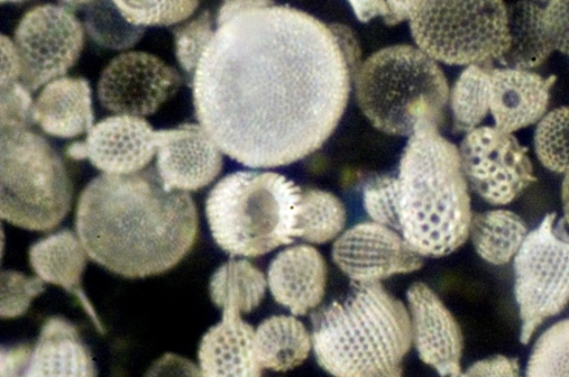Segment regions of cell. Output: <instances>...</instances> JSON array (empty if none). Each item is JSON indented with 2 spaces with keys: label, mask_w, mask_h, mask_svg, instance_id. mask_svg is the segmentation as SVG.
I'll return each instance as SVG.
<instances>
[{
  "label": "cell",
  "mask_w": 569,
  "mask_h": 377,
  "mask_svg": "<svg viewBox=\"0 0 569 377\" xmlns=\"http://www.w3.org/2000/svg\"><path fill=\"white\" fill-rule=\"evenodd\" d=\"M361 54L346 26L273 0H224L188 72L198 122L246 167L305 160L341 122Z\"/></svg>",
  "instance_id": "6da1fadb"
},
{
  "label": "cell",
  "mask_w": 569,
  "mask_h": 377,
  "mask_svg": "<svg viewBox=\"0 0 569 377\" xmlns=\"http://www.w3.org/2000/svg\"><path fill=\"white\" fill-rule=\"evenodd\" d=\"M76 223L90 259L128 279L172 269L192 249L199 230L189 193L167 190L153 167L91 181L81 192Z\"/></svg>",
  "instance_id": "7a4b0ae2"
},
{
  "label": "cell",
  "mask_w": 569,
  "mask_h": 377,
  "mask_svg": "<svg viewBox=\"0 0 569 377\" xmlns=\"http://www.w3.org/2000/svg\"><path fill=\"white\" fill-rule=\"evenodd\" d=\"M397 232L418 254H452L470 236L471 197L460 150L421 123L403 150L397 177Z\"/></svg>",
  "instance_id": "3957f363"
},
{
  "label": "cell",
  "mask_w": 569,
  "mask_h": 377,
  "mask_svg": "<svg viewBox=\"0 0 569 377\" xmlns=\"http://www.w3.org/2000/svg\"><path fill=\"white\" fill-rule=\"evenodd\" d=\"M321 369L338 377H397L412 345L411 317L380 282H352L350 293L311 315Z\"/></svg>",
  "instance_id": "277c9868"
},
{
  "label": "cell",
  "mask_w": 569,
  "mask_h": 377,
  "mask_svg": "<svg viewBox=\"0 0 569 377\" xmlns=\"http://www.w3.org/2000/svg\"><path fill=\"white\" fill-rule=\"evenodd\" d=\"M301 188L273 172L238 171L210 191L206 213L229 255L259 257L298 238Z\"/></svg>",
  "instance_id": "5b68a950"
},
{
  "label": "cell",
  "mask_w": 569,
  "mask_h": 377,
  "mask_svg": "<svg viewBox=\"0 0 569 377\" xmlns=\"http://www.w3.org/2000/svg\"><path fill=\"white\" fill-rule=\"evenodd\" d=\"M353 82L365 116L390 135L410 136L421 123L439 128L451 95L437 61L407 44L371 54Z\"/></svg>",
  "instance_id": "8992f818"
},
{
  "label": "cell",
  "mask_w": 569,
  "mask_h": 377,
  "mask_svg": "<svg viewBox=\"0 0 569 377\" xmlns=\"http://www.w3.org/2000/svg\"><path fill=\"white\" fill-rule=\"evenodd\" d=\"M72 185L51 144L30 128H2L0 217L30 232H50L71 208Z\"/></svg>",
  "instance_id": "52a82bcc"
},
{
  "label": "cell",
  "mask_w": 569,
  "mask_h": 377,
  "mask_svg": "<svg viewBox=\"0 0 569 377\" xmlns=\"http://www.w3.org/2000/svg\"><path fill=\"white\" fill-rule=\"evenodd\" d=\"M408 21L418 48L446 64L493 68L508 48L503 0H412Z\"/></svg>",
  "instance_id": "ba28073f"
},
{
  "label": "cell",
  "mask_w": 569,
  "mask_h": 377,
  "mask_svg": "<svg viewBox=\"0 0 569 377\" xmlns=\"http://www.w3.org/2000/svg\"><path fill=\"white\" fill-rule=\"evenodd\" d=\"M516 298L521 318L520 342L569 305V226L549 214L530 232L513 257Z\"/></svg>",
  "instance_id": "9c48e42d"
},
{
  "label": "cell",
  "mask_w": 569,
  "mask_h": 377,
  "mask_svg": "<svg viewBox=\"0 0 569 377\" xmlns=\"http://www.w3.org/2000/svg\"><path fill=\"white\" fill-rule=\"evenodd\" d=\"M21 82L32 91L66 73L84 45V27L67 7L44 4L27 12L14 32Z\"/></svg>",
  "instance_id": "30bf717a"
},
{
  "label": "cell",
  "mask_w": 569,
  "mask_h": 377,
  "mask_svg": "<svg viewBox=\"0 0 569 377\" xmlns=\"http://www.w3.org/2000/svg\"><path fill=\"white\" fill-rule=\"evenodd\" d=\"M460 154L468 186L491 205L511 204L537 181L526 146L497 126L467 133Z\"/></svg>",
  "instance_id": "8fae6325"
},
{
  "label": "cell",
  "mask_w": 569,
  "mask_h": 377,
  "mask_svg": "<svg viewBox=\"0 0 569 377\" xmlns=\"http://www.w3.org/2000/svg\"><path fill=\"white\" fill-rule=\"evenodd\" d=\"M181 77L161 59L124 52L108 63L98 82L100 104L116 114L147 116L177 94Z\"/></svg>",
  "instance_id": "7c38bea8"
},
{
  "label": "cell",
  "mask_w": 569,
  "mask_h": 377,
  "mask_svg": "<svg viewBox=\"0 0 569 377\" xmlns=\"http://www.w3.org/2000/svg\"><path fill=\"white\" fill-rule=\"evenodd\" d=\"M333 261L348 278L376 283L423 266V256L397 230L379 223L358 224L337 238Z\"/></svg>",
  "instance_id": "4fadbf2b"
},
{
  "label": "cell",
  "mask_w": 569,
  "mask_h": 377,
  "mask_svg": "<svg viewBox=\"0 0 569 377\" xmlns=\"http://www.w3.org/2000/svg\"><path fill=\"white\" fill-rule=\"evenodd\" d=\"M158 149L159 131L142 116L119 114L91 128L87 140L70 144L67 154L71 160H89L107 174H132L146 170Z\"/></svg>",
  "instance_id": "5bb4252c"
},
{
  "label": "cell",
  "mask_w": 569,
  "mask_h": 377,
  "mask_svg": "<svg viewBox=\"0 0 569 377\" xmlns=\"http://www.w3.org/2000/svg\"><path fill=\"white\" fill-rule=\"evenodd\" d=\"M222 150L200 124L159 131L158 172L169 191L194 192L210 185L223 167Z\"/></svg>",
  "instance_id": "9a60e30c"
},
{
  "label": "cell",
  "mask_w": 569,
  "mask_h": 377,
  "mask_svg": "<svg viewBox=\"0 0 569 377\" xmlns=\"http://www.w3.org/2000/svg\"><path fill=\"white\" fill-rule=\"evenodd\" d=\"M408 302L420 360L440 376H461L463 337L451 312L423 283L411 285Z\"/></svg>",
  "instance_id": "2e32d148"
},
{
  "label": "cell",
  "mask_w": 569,
  "mask_h": 377,
  "mask_svg": "<svg viewBox=\"0 0 569 377\" xmlns=\"http://www.w3.org/2000/svg\"><path fill=\"white\" fill-rule=\"evenodd\" d=\"M556 77L529 70L490 68V112L495 126L513 133L537 124L547 114Z\"/></svg>",
  "instance_id": "e0dca14e"
},
{
  "label": "cell",
  "mask_w": 569,
  "mask_h": 377,
  "mask_svg": "<svg viewBox=\"0 0 569 377\" xmlns=\"http://www.w3.org/2000/svg\"><path fill=\"white\" fill-rule=\"evenodd\" d=\"M268 283L274 300L293 316H306L325 298L327 266L323 256L309 245H297L272 261Z\"/></svg>",
  "instance_id": "ac0fdd59"
},
{
  "label": "cell",
  "mask_w": 569,
  "mask_h": 377,
  "mask_svg": "<svg viewBox=\"0 0 569 377\" xmlns=\"http://www.w3.org/2000/svg\"><path fill=\"white\" fill-rule=\"evenodd\" d=\"M198 357L207 377H256L263 370L254 353V329L233 310L224 309L222 322L208 330Z\"/></svg>",
  "instance_id": "d6986e66"
},
{
  "label": "cell",
  "mask_w": 569,
  "mask_h": 377,
  "mask_svg": "<svg viewBox=\"0 0 569 377\" xmlns=\"http://www.w3.org/2000/svg\"><path fill=\"white\" fill-rule=\"evenodd\" d=\"M33 123L61 140H72L94 126L89 82L81 78H59L49 82L36 98Z\"/></svg>",
  "instance_id": "ffe728a7"
},
{
  "label": "cell",
  "mask_w": 569,
  "mask_h": 377,
  "mask_svg": "<svg viewBox=\"0 0 569 377\" xmlns=\"http://www.w3.org/2000/svg\"><path fill=\"white\" fill-rule=\"evenodd\" d=\"M87 255L79 236L70 230H62L31 246L30 264L37 277L44 283L60 285L71 296H76L99 333L106 334L102 322L99 320L93 305L81 287V277L87 268Z\"/></svg>",
  "instance_id": "44dd1931"
},
{
  "label": "cell",
  "mask_w": 569,
  "mask_h": 377,
  "mask_svg": "<svg viewBox=\"0 0 569 377\" xmlns=\"http://www.w3.org/2000/svg\"><path fill=\"white\" fill-rule=\"evenodd\" d=\"M97 375L93 357L81 342L77 327L60 317L46 320L39 342L32 348L26 376L93 377Z\"/></svg>",
  "instance_id": "7402d4cb"
},
{
  "label": "cell",
  "mask_w": 569,
  "mask_h": 377,
  "mask_svg": "<svg viewBox=\"0 0 569 377\" xmlns=\"http://www.w3.org/2000/svg\"><path fill=\"white\" fill-rule=\"evenodd\" d=\"M509 42L499 60L501 68L531 70L555 51L545 21V8L533 0H520L508 8Z\"/></svg>",
  "instance_id": "603a6c76"
},
{
  "label": "cell",
  "mask_w": 569,
  "mask_h": 377,
  "mask_svg": "<svg viewBox=\"0 0 569 377\" xmlns=\"http://www.w3.org/2000/svg\"><path fill=\"white\" fill-rule=\"evenodd\" d=\"M313 338L296 317L274 316L262 322L254 333V353L262 369L284 373L305 363Z\"/></svg>",
  "instance_id": "cb8c5ba5"
},
{
  "label": "cell",
  "mask_w": 569,
  "mask_h": 377,
  "mask_svg": "<svg viewBox=\"0 0 569 377\" xmlns=\"http://www.w3.org/2000/svg\"><path fill=\"white\" fill-rule=\"evenodd\" d=\"M522 218L508 210L486 211L472 216L470 236L477 254L493 265L510 263L528 236Z\"/></svg>",
  "instance_id": "d4e9b609"
},
{
  "label": "cell",
  "mask_w": 569,
  "mask_h": 377,
  "mask_svg": "<svg viewBox=\"0 0 569 377\" xmlns=\"http://www.w3.org/2000/svg\"><path fill=\"white\" fill-rule=\"evenodd\" d=\"M268 284L250 262L231 261L220 266L210 281V298L223 310L247 315L261 305Z\"/></svg>",
  "instance_id": "484cf974"
},
{
  "label": "cell",
  "mask_w": 569,
  "mask_h": 377,
  "mask_svg": "<svg viewBox=\"0 0 569 377\" xmlns=\"http://www.w3.org/2000/svg\"><path fill=\"white\" fill-rule=\"evenodd\" d=\"M346 221V207L332 193L301 190L298 238L311 244L332 242L343 232Z\"/></svg>",
  "instance_id": "4316f807"
},
{
  "label": "cell",
  "mask_w": 569,
  "mask_h": 377,
  "mask_svg": "<svg viewBox=\"0 0 569 377\" xmlns=\"http://www.w3.org/2000/svg\"><path fill=\"white\" fill-rule=\"evenodd\" d=\"M453 131L470 133L490 112V68L470 64L458 78L449 95Z\"/></svg>",
  "instance_id": "83f0119b"
},
{
  "label": "cell",
  "mask_w": 569,
  "mask_h": 377,
  "mask_svg": "<svg viewBox=\"0 0 569 377\" xmlns=\"http://www.w3.org/2000/svg\"><path fill=\"white\" fill-rule=\"evenodd\" d=\"M88 6L86 29L90 39L102 48L131 49L144 34V27L128 22L113 0H94Z\"/></svg>",
  "instance_id": "f1b7e54d"
},
{
  "label": "cell",
  "mask_w": 569,
  "mask_h": 377,
  "mask_svg": "<svg viewBox=\"0 0 569 377\" xmlns=\"http://www.w3.org/2000/svg\"><path fill=\"white\" fill-rule=\"evenodd\" d=\"M535 146L547 170L563 174L569 170V106L555 109L540 119Z\"/></svg>",
  "instance_id": "f546056e"
},
{
  "label": "cell",
  "mask_w": 569,
  "mask_h": 377,
  "mask_svg": "<svg viewBox=\"0 0 569 377\" xmlns=\"http://www.w3.org/2000/svg\"><path fill=\"white\" fill-rule=\"evenodd\" d=\"M128 22L139 27H169L189 20L200 0H113Z\"/></svg>",
  "instance_id": "4dcf8cb0"
},
{
  "label": "cell",
  "mask_w": 569,
  "mask_h": 377,
  "mask_svg": "<svg viewBox=\"0 0 569 377\" xmlns=\"http://www.w3.org/2000/svg\"><path fill=\"white\" fill-rule=\"evenodd\" d=\"M527 375L569 376V319L558 322L538 338L529 358Z\"/></svg>",
  "instance_id": "1f68e13d"
},
{
  "label": "cell",
  "mask_w": 569,
  "mask_h": 377,
  "mask_svg": "<svg viewBox=\"0 0 569 377\" xmlns=\"http://www.w3.org/2000/svg\"><path fill=\"white\" fill-rule=\"evenodd\" d=\"M363 206L375 223L397 230V177L378 176L367 181Z\"/></svg>",
  "instance_id": "d6a6232c"
},
{
  "label": "cell",
  "mask_w": 569,
  "mask_h": 377,
  "mask_svg": "<svg viewBox=\"0 0 569 377\" xmlns=\"http://www.w3.org/2000/svg\"><path fill=\"white\" fill-rule=\"evenodd\" d=\"M43 292V281L40 277L27 278L18 272H3L0 317L2 319L21 317L30 308L32 299Z\"/></svg>",
  "instance_id": "836d02e7"
},
{
  "label": "cell",
  "mask_w": 569,
  "mask_h": 377,
  "mask_svg": "<svg viewBox=\"0 0 569 377\" xmlns=\"http://www.w3.org/2000/svg\"><path fill=\"white\" fill-rule=\"evenodd\" d=\"M31 91L22 82L2 88V128H30L33 123Z\"/></svg>",
  "instance_id": "e575fe53"
},
{
  "label": "cell",
  "mask_w": 569,
  "mask_h": 377,
  "mask_svg": "<svg viewBox=\"0 0 569 377\" xmlns=\"http://www.w3.org/2000/svg\"><path fill=\"white\" fill-rule=\"evenodd\" d=\"M545 21L555 50L569 57V0H550L545 8Z\"/></svg>",
  "instance_id": "d590c367"
},
{
  "label": "cell",
  "mask_w": 569,
  "mask_h": 377,
  "mask_svg": "<svg viewBox=\"0 0 569 377\" xmlns=\"http://www.w3.org/2000/svg\"><path fill=\"white\" fill-rule=\"evenodd\" d=\"M520 375V363L517 358L498 355L473 364L462 376H505Z\"/></svg>",
  "instance_id": "8d00e7d4"
},
{
  "label": "cell",
  "mask_w": 569,
  "mask_h": 377,
  "mask_svg": "<svg viewBox=\"0 0 569 377\" xmlns=\"http://www.w3.org/2000/svg\"><path fill=\"white\" fill-rule=\"evenodd\" d=\"M31 356L32 348L29 345L2 348V376H26Z\"/></svg>",
  "instance_id": "74e56055"
},
{
  "label": "cell",
  "mask_w": 569,
  "mask_h": 377,
  "mask_svg": "<svg viewBox=\"0 0 569 377\" xmlns=\"http://www.w3.org/2000/svg\"><path fill=\"white\" fill-rule=\"evenodd\" d=\"M21 60L12 40L2 35V88L21 82Z\"/></svg>",
  "instance_id": "f35d334b"
},
{
  "label": "cell",
  "mask_w": 569,
  "mask_h": 377,
  "mask_svg": "<svg viewBox=\"0 0 569 377\" xmlns=\"http://www.w3.org/2000/svg\"><path fill=\"white\" fill-rule=\"evenodd\" d=\"M358 20L370 22L375 17L385 18L389 14L387 0H348Z\"/></svg>",
  "instance_id": "ab89813d"
},
{
  "label": "cell",
  "mask_w": 569,
  "mask_h": 377,
  "mask_svg": "<svg viewBox=\"0 0 569 377\" xmlns=\"http://www.w3.org/2000/svg\"><path fill=\"white\" fill-rule=\"evenodd\" d=\"M411 2L412 0H387L389 14L385 18V23L395 26L408 20Z\"/></svg>",
  "instance_id": "60d3db41"
},
{
  "label": "cell",
  "mask_w": 569,
  "mask_h": 377,
  "mask_svg": "<svg viewBox=\"0 0 569 377\" xmlns=\"http://www.w3.org/2000/svg\"><path fill=\"white\" fill-rule=\"evenodd\" d=\"M562 202H563L565 218L569 226V170L565 173V180H563V185H562Z\"/></svg>",
  "instance_id": "b9f144b4"
},
{
  "label": "cell",
  "mask_w": 569,
  "mask_h": 377,
  "mask_svg": "<svg viewBox=\"0 0 569 377\" xmlns=\"http://www.w3.org/2000/svg\"><path fill=\"white\" fill-rule=\"evenodd\" d=\"M91 2H94V0H60V3L70 8H79L90 4Z\"/></svg>",
  "instance_id": "7bdbcfd3"
},
{
  "label": "cell",
  "mask_w": 569,
  "mask_h": 377,
  "mask_svg": "<svg viewBox=\"0 0 569 377\" xmlns=\"http://www.w3.org/2000/svg\"><path fill=\"white\" fill-rule=\"evenodd\" d=\"M23 0H2V3H21Z\"/></svg>",
  "instance_id": "ee69618b"
},
{
  "label": "cell",
  "mask_w": 569,
  "mask_h": 377,
  "mask_svg": "<svg viewBox=\"0 0 569 377\" xmlns=\"http://www.w3.org/2000/svg\"><path fill=\"white\" fill-rule=\"evenodd\" d=\"M533 2H539V3H549L550 0H533Z\"/></svg>",
  "instance_id": "f6af8a7d"
}]
</instances>
